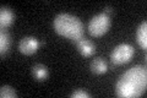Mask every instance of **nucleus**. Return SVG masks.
Instances as JSON below:
<instances>
[{"instance_id": "obj_6", "label": "nucleus", "mask_w": 147, "mask_h": 98, "mask_svg": "<svg viewBox=\"0 0 147 98\" xmlns=\"http://www.w3.org/2000/svg\"><path fill=\"white\" fill-rule=\"evenodd\" d=\"M76 48L79 50V53L81 55H84V57H91V55H93L96 52V45L93 42L85 39V38H82L81 41L77 42Z\"/></svg>"}, {"instance_id": "obj_7", "label": "nucleus", "mask_w": 147, "mask_h": 98, "mask_svg": "<svg viewBox=\"0 0 147 98\" xmlns=\"http://www.w3.org/2000/svg\"><path fill=\"white\" fill-rule=\"evenodd\" d=\"M13 20H15V14L11 9L3 6L1 11H0V26L1 28H6V27L11 26Z\"/></svg>"}, {"instance_id": "obj_8", "label": "nucleus", "mask_w": 147, "mask_h": 98, "mask_svg": "<svg viewBox=\"0 0 147 98\" xmlns=\"http://www.w3.org/2000/svg\"><path fill=\"white\" fill-rule=\"evenodd\" d=\"M136 41L142 49L147 48V22L144 21L136 31Z\"/></svg>"}, {"instance_id": "obj_4", "label": "nucleus", "mask_w": 147, "mask_h": 98, "mask_svg": "<svg viewBox=\"0 0 147 98\" xmlns=\"http://www.w3.org/2000/svg\"><path fill=\"white\" fill-rule=\"evenodd\" d=\"M135 50L130 44L123 43L113 49L112 54H110V59H112V62L115 65H124V64H127L132 59Z\"/></svg>"}, {"instance_id": "obj_3", "label": "nucleus", "mask_w": 147, "mask_h": 98, "mask_svg": "<svg viewBox=\"0 0 147 98\" xmlns=\"http://www.w3.org/2000/svg\"><path fill=\"white\" fill-rule=\"evenodd\" d=\"M110 25H112V21L108 15H105L104 12L98 14L91 18L88 23V32L93 37H102L109 31Z\"/></svg>"}, {"instance_id": "obj_1", "label": "nucleus", "mask_w": 147, "mask_h": 98, "mask_svg": "<svg viewBox=\"0 0 147 98\" xmlns=\"http://www.w3.org/2000/svg\"><path fill=\"white\" fill-rule=\"evenodd\" d=\"M147 86V71L144 66L129 69L120 76L117 83V95L123 98H136L145 93Z\"/></svg>"}, {"instance_id": "obj_14", "label": "nucleus", "mask_w": 147, "mask_h": 98, "mask_svg": "<svg viewBox=\"0 0 147 98\" xmlns=\"http://www.w3.org/2000/svg\"><path fill=\"white\" fill-rule=\"evenodd\" d=\"M112 12H113V9L112 7H105L104 9V14H105V15L109 16V14H112Z\"/></svg>"}, {"instance_id": "obj_12", "label": "nucleus", "mask_w": 147, "mask_h": 98, "mask_svg": "<svg viewBox=\"0 0 147 98\" xmlns=\"http://www.w3.org/2000/svg\"><path fill=\"white\" fill-rule=\"evenodd\" d=\"M0 97L1 98H16L17 93L15 91V88L5 85V86H1V88H0Z\"/></svg>"}, {"instance_id": "obj_2", "label": "nucleus", "mask_w": 147, "mask_h": 98, "mask_svg": "<svg viewBox=\"0 0 147 98\" xmlns=\"http://www.w3.org/2000/svg\"><path fill=\"white\" fill-rule=\"evenodd\" d=\"M53 27L59 36L72 41L75 44L84 38L85 34L84 25H82L81 20L70 14H59L54 18Z\"/></svg>"}, {"instance_id": "obj_10", "label": "nucleus", "mask_w": 147, "mask_h": 98, "mask_svg": "<svg viewBox=\"0 0 147 98\" xmlns=\"http://www.w3.org/2000/svg\"><path fill=\"white\" fill-rule=\"evenodd\" d=\"M91 70L92 72L97 74V75H102V74H105L108 70V65L105 63V60L102 58H96L92 60L91 63Z\"/></svg>"}, {"instance_id": "obj_5", "label": "nucleus", "mask_w": 147, "mask_h": 98, "mask_svg": "<svg viewBox=\"0 0 147 98\" xmlns=\"http://www.w3.org/2000/svg\"><path fill=\"white\" fill-rule=\"evenodd\" d=\"M42 44L43 42H39L34 37H25L18 43V50L25 55H32L38 50V48Z\"/></svg>"}, {"instance_id": "obj_9", "label": "nucleus", "mask_w": 147, "mask_h": 98, "mask_svg": "<svg viewBox=\"0 0 147 98\" xmlns=\"http://www.w3.org/2000/svg\"><path fill=\"white\" fill-rule=\"evenodd\" d=\"M32 74H33V77L37 81H45L49 75L47 66L43 64H36L32 68Z\"/></svg>"}, {"instance_id": "obj_13", "label": "nucleus", "mask_w": 147, "mask_h": 98, "mask_svg": "<svg viewBox=\"0 0 147 98\" xmlns=\"http://www.w3.org/2000/svg\"><path fill=\"white\" fill-rule=\"evenodd\" d=\"M72 98H90V95L87 92H85L84 90H76L71 93Z\"/></svg>"}, {"instance_id": "obj_11", "label": "nucleus", "mask_w": 147, "mask_h": 98, "mask_svg": "<svg viewBox=\"0 0 147 98\" xmlns=\"http://www.w3.org/2000/svg\"><path fill=\"white\" fill-rule=\"evenodd\" d=\"M10 45H11L10 36H9L4 30H1V33H0V53H1V55L6 54L9 52Z\"/></svg>"}]
</instances>
